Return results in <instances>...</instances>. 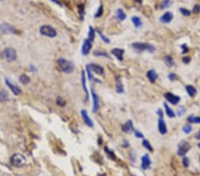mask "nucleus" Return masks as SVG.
I'll list each match as a JSON object with an SVG mask.
<instances>
[{
  "label": "nucleus",
  "instance_id": "nucleus-1",
  "mask_svg": "<svg viewBox=\"0 0 200 176\" xmlns=\"http://www.w3.org/2000/svg\"><path fill=\"white\" fill-rule=\"evenodd\" d=\"M57 64L58 66H59V68H60V69L62 72L66 73V74H69V73H71V72L74 70V69H75V65H74V63H73L72 61L67 60V59L64 58L58 59Z\"/></svg>",
  "mask_w": 200,
  "mask_h": 176
},
{
  "label": "nucleus",
  "instance_id": "nucleus-2",
  "mask_svg": "<svg viewBox=\"0 0 200 176\" xmlns=\"http://www.w3.org/2000/svg\"><path fill=\"white\" fill-rule=\"evenodd\" d=\"M132 47L138 53H143L147 51L150 54H153L156 51V47L153 45L148 43H142V42H135L132 44Z\"/></svg>",
  "mask_w": 200,
  "mask_h": 176
},
{
  "label": "nucleus",
  "instance_id": "nucleus-3",
  "mask_svg": "<svg viewBox=\"0 0 200 176\" xmlns=\"http://www.w3.org/2000/svg\"><path fill=\"white\" fill-rule=\"evenodd\" d=\"M10 162H11V165L13 166L20 168V167L24 166L27 164V158H26V157L23 154L15 153V154H13L12 156Z\"/></svg>",
  "mask_w": 200,
  "mask_h": 176
},
{
  "label": "nucleus",
  "instance_id": "nucleus-4",
  "mask_svg": "<svg viewBox=\"0 0 200 176\" xmlns=\"http://www.w3.org/2000/svg\"><path fill=\"white\" fill-rule=\"evenodd\" d=\"M40 34L42 36L47 37H51L54 38L57 36V32L54 28H53L52 26L49 25H43L40 27Z\"/></svg>",
  "mask_w": 200,
  "mask_h": 176
},
{
  "label": "nucleus",
  "instance_id": "nucleus-5",
  "mask_svg": "<svg viewBox=\"0 0 200 176\" xmlns=\"http://www.w3.org/2000/svg\"><path fill=\"white\" fill-rule=\"evenodd\" d=\"M2 55L4 58V60H6L9 62H12V61H13L17 59L16 51L12 47H7V48L4 49V51L2 53Z\"/></svg>",
  "mask_w": 200,
  "mask_h": 176
},
{
  "label": "nucleus",
  "instance_id": "nucleus-6",
  "mask_svg": "<svg viewBox=\"0 0 200 176\" xmlns=\"http://www.w3.org/2000/svg\"><path fill=\"white\" fill-rule=\"evenodd\" d=\"M191 148V146L190 144V142H188L185 140H182L180 142V143L178 144V149H177V154L181 157H184L189 150Z\"/></svg>",
  "mask_w": 200,
  "mask_h": 176
},
{
  "label": "nucleus",
  "instance_id": "nucleus-7",
  "mask_svg": "<svg viewBox=\"0 0 200 176\" xmlns=\"http://www.w3.org/2000/svg\"><path fill=\"white\" fill-rule=\"evenodd\" d=\"M164 97L166 98V100L170 102L172 105H176L180 101H181V97L178 95H175L172 92H166L164 94Z\"/></svg>",
  "mask_w": 200,
  "mask_h": 176
},
{
  "label": "nucleus",
  "instance_id": "nucleus-8",
  "mask_svg": "<svg viewBox=\"0 0 200 176\" xmlns=\"http://www.w3.org/2000/svg\"><path fill=\"white\" fill-rule=\"evenodd\" d=\"M91 92H92V97H93V112L96 113L99 109V97L93 88L91 89Z\"/></svg>",
  "mask_w": 200,
  "mask_h": 176
},
{
  "label": "nucleus",
  "instance_id": "nucleus-9",
  "mask_svg": "<svg viewBox=\"0 0 200 176\" xmlns=\"http://www.w3.org/2000/svg\"><path fill=\"white\" fill-rule=\"evenodd\" d=\"M121 128H122L123 132L125 133H134V131L135 130L134 127V124H133V121H132V120H127L124 125H122Z\"/></svg>",
  "mask_w": 200,
  "mask_h": 176
},
{
  "label": "nucleus",
  "instance_id": "nucleus-10",
  "mask_svg": "<svg viewBox=\"0 0 200 176\" xmlns=\"http://www.w3.org/2000/svg\"><path fill=\"white\" fill-rule=\"evenodd\" d=\"M0 30L4 34H14L16 32L14 27H13L8 23H2L0 25Z\"/></svg>",
  "mask_w": 200,
  "mask_h": 176
},
{
  "label": "nucleus",
  "instance_id": "nucleus-11",
  "mask_svg": "<svg viewBox=\"0 0 200 176\" xmlns=\"http://www.w3.org/2000/svg\"><path fill=\"white\" fill-rule=\"evenodd\" d=\"M89 66H90L91 71H93L96 75H101V76L104 75V69L101 65L96 64V63H92V64H89Z\"/></svg>",
  "mask_w": 200,
  "mask_h": 176
},
{
  "label": "nucleus",
  "instance_id": "nucleus-12",
  "mask_svg": "<svg viewBox=\"0 0 200 176\" xmlns=\"http://www.w3.org/2000/svg\"><path fill=\"white\" fill-rule=\"evenodd\" d=\"M91 49H92V42L88 38H86L84 40L83 45H82V54L83 55H88Z\"/></svg>",
  "mask_w": 200,
  "mask_h": 176
},
{
  "label": "nucleus",
  "instance_id": "nucleus-13",
  "mask_svg": "<svg viewBox=\"0 0 200 176\" xmlns=\"http://www.w3.org/2000/svg\"><path fill=\"white\" fill-rule=\"evenodd\" d=\"M4 81H5L6 86L8 87V88H10V90L13 92V93L14 95H20V94H21L22 90H21V88L19 87H17V86H15V85H13L7 78H5Z\"/></svg>",
  "mask_w": 200,
  "mask_h": 176
},
{
  "label": "nucleus",
  "instance_id": "nucleus-14",
  "mask_svg": "<svg viewBox=\"0 0 200 176\" xmlns=\"http://www.w3.org/2000/svg\"><path fill=\"white\" fill-rule=\"evenodd\" d=\"M158 131L162 135L167 133V126L163 117H158Z\"/></svg>",
  "mask_w": 200,
  "mask_h": 176
},
{
  "label": "nucleus",
  "instance_id": "nucleus-15",
  "mask_svg": "<svg viewBox=\"0 0 200 176\" xmlns=\"http://www.w3.org/2000/svg\"><path fill=\"white\" fill-rule=\"evenodd\" d=\"M81 116L83 117V120H84V122L86 123V125L87 126H89V127H93V120L91 119V117H89L87 110H81Z\"/></svg>",
  "mask_w": 200,
  "mask_h": 176
},
{
  "label": "nucleus",
  "instance_id": "nucleus-16",
  "mask_svg": "<svg viewBox=\"0 0 200 176\" xmlns=\"http://www.w3.org/2000/svg\"><path fill=\"white\" fill-rule=\"evenodd\" d=\"M172 19H173V13L171 12H166L160 17L159 21L162 23H170Z\"/></svg>",
  "mask_w": 200,
  "mask_h": 176
},
{
  "label": "nucleus",
  "instance_id": "nucleus-17",
  "mask_svg": "<svg viewBox=\"0 0 200 176\" xmlns=\"http://www.w3.org/2000/svg\"><path fill=\"white\" fill-rule=\"evenodd\" d=\"M151 165V160L149 157L148 154H145L142 157V169L143 170H147L150 167Z\"/></svg>",
  "mask_w": 200,
  "mask_h": 176
},
{
  "label": "nucleus",
  "instance_id": "nucleus-18",
  "mask_svg": "<svg viewBox=\"0 0 200 176\" xmlns=\"http://www.w3.org/2000/svg\"><path fill=\"white\" fill-rule=\"evenodd\" d=\"M111 54L114 55L116 58L118 60H124V54H125V50L121 49V48H114L111 50Z\"/></svg>",
  "mask_w": 200,
  "mask_h": 176
},
{
  "label": "nucleus",
  "instance_id": "nucleus-19",
  "mask_svg": "<svg viewBox=\"0 0 200 176\" xmlns=\"http://www.w3.org/2000/svg\"><path fill=\"white\" fill-rule=\"evenodd\" d=\"M81 82H82V86H83V89L86 92V99L85 101H89V92L87 90V87H86V73L84 70H82L81 72Z\"/></svg>",
  "mask_w": 200,
  "mask_h": 176
},
{
  "label": "nucleus",
  "instance_id": "nucleus-20",
  "mask_svg": "<svg viewBox=\"0 0 200 176\" xmlns=\"http://www.w3.org/2000/svg\"><path fill=\"white\" fill-rule=\"evenodd\" d=\"M116 91L117 93H123L125 92L124 85L122 83V80H121L120 77L116 78Z\"/></svg>",
  "mask_w": 200,
  "mask_h": 176
},
{
  "label": "nucleus",
  "instance_id": "nucleus-21",
  "mask_svg": "<svg viewBox=\"0 0 200 176\" xmlns=\"http://www.w3.org/2000/svg\"><path fill=\"white\" fill-rule=\"evenodd\" d=\"M157 73L154 69H150L147 72V78L151 83H155L157 78Z\"/></svg>",
  "mask_w": 200,
  "mask_h": 176
},
{
  "label": "nucleus",
  "instance_id": "nucleus-22",
  "mask_svg": "<svg viewBox=\"0 0 200 176\" xmlns=\"http://www.w3.org/2000/svg\"><path fill=\"white\" fill-rule=\"evenodd\" d=\"M9 100V94L6 90L1 89L0 90V101L1 102H5Z\"/></svg>",
  "mask_w": 200,
  "mask_h": 176
},
{
  "label": "nucleus",
  "instance_id": "nucleus-23",
  "mask_svg": "<svg viewBox=\"0 0 200 176\" xmlns=\"http://www.w3.org/2000/svg\"><path fill=\"white\" fill-rule=\"evenodd\" d=\"M164 108H165V110H166V115H167V117H171V118H174L175 117V113H174V111L172 110L171 108L167 105V103L166 102H165L164 103Z\"/></svg>",
  "mask_w": 200,
  "mask_h": 176
},
{
  "label": "nucleus",
  "instance_id": "nucleus-24",
  "mask_svg": "<svg viewBox=\"0 0 200 176\" xmlns=\"http://www.w3.org/2000/svg\"><path fill=\"white\" fill-rule=\"evenodd\" d=\"M116 17L117 20L122 22V21H125L126 19V14L122 9H117L116 13Z\"/></svg>",
  "mask_w": 200,
  "mask_h": 176
},
{
  "label": "nucleus",
  "instance_id": "nucleus-25",
  "mask_svg": "<svg viewBox=\"0 0 200 176\" xmlns=\"http://www.w3.org/2000/svg\"><path fill=\"white\" fill-rule=\"evenodd\" d=\"M185 88H186V91H187L188 94H189L190 97H194V96L197 94V92H198L197 89L194 87L193 86L188 85V86H186V87Z\"/></svg>",
  "mask_w": 200,
  "mask_h": 176
},
{
  "label": "nucleus",
  "instance_id": "nucleus-26",
  "mask_svg": "<svg viewBox=\"0 0 200 176\" xmlns=\"http://www.w3.org/2000/svg\"><path fill=\"white\" fill-rule=\"evenodd\" d=\"M132 22L134 23L135 28H141L142 25H143V22H142L141 18L138 17V16H133L132 17Z\"/></svg>",
  "mask_w": 200,
  "mask_h": 176
},
{
  "label": "nucleus",
  "instance_id": "nucleus-27",
  "mask_svg": "<svg viewBox=\"0 0 200 176\" xmlns=\"http://www.w3.org/2000/svg\"><path fill=\"white\" fill-rule=\"evenodd\" d=\"M91 42H93L95 38V29H93L92 26L89 27V32H88V37H87Z\"/></svg>",
  "mask_w": 200,
  "mask_h": 176
},
{
  "label": "nucleus",
  "instance_id": "nucleus-28",
  "mask_svg": "<svg viewBox=\"0 0 200 176\" xmlns=\"http://www.w3.org/2000/svg\"><path fill=\"white\" fill-rule=\"evenodd\" d=\"M104 150H105L106 154H107L108 157H109L110 160H116V156H115L114 152H113L112 150H110L107 146L104 147Z\"/></svg>",
  "mask_w": 200,
  "mask_h": 176
},
{
  "label": "nucleus",
  "instance_id": "nucleus-29",
  "mask_svg": "<svg viewBox=\"0 0 200 176\" xmlns=\"http://www.w3.org/2000/svg\"><path fill=\"white\" fill-rule=\"evenodd\" d=\"M190 124H200V117L197 116H189L187 118Z\"/></svg>",
  "mask_w": 200,
  "mask_h": 176
},
{
  "label": "nucleus",
  "instance_id": "nucleus-30",
  "mask_svg": "<svg viewBox=\"0 0 200 176\" xmlns=\"http://www.w3.org/2000/svg\"><path fill=\"white\" fill-rule=\"evenodd\" d=\"M78 13H79V15H80V19L83 21V20H84L85 13H86V12H85V5H84V4H78Z\"/></svg>",
  "mask_w": 200,
  "mask_h": 176
},
{
  "label": "nucleus",
  "instance_id": "nucleus-31",
  "mask_svg": "<svg viewBox=\"0 0 200 176\" xmlns=\"http://www.w3.org/2000/svg\"><path fill=\"white\" fill-rule=\"evenodd\" d=\"M29 80H30V78H29L26 74H22V75H21L20 78H19V81H20L22 85H27V84H29Z\"/></svg>",
  "mask_w": 200,
  "mask_h": 176
},
{
  "label": "nucleus",
  "instance_id": "nucleus-32",
  "mask_svg": "<svg viewBox=\"0 0 200 176\" xmlns=\"http://www.w3.org/2000/svg\"><path fill=\"white\" fill-rule=\"evenodd\" d=\"M164 60H165L166 64L168 67H172V66L174 65V61H173L172 57L171 55H166V56L165 57Z\"/></svg>",
  "mask_w": 200,
  "mask_h": 176
},
{
  "label": "nucleus",
  "instance_id": "nucleus-33",
  "mask_svg": "<svg viewBox=\"0 0 200 176\" xmlns=\"http://www.w3.org/2000/svg\"><path fill=\"white\" fill-rule=\"evenodd\" d=\"M143 147L145 148H147L149 151H150V152H153V148L151 146V144H150V142L148 141V140H145V139H143Z\"/></svg>",
  "mask_w": 200,
  "mask_h": 176
},
{
  "label": "nucleus",
  "instance_id": "nucleus-34",
  "mask_svg": "<svg viewBox=\"0 0 200 176\" xmlns=\"http://www.w3.org/2000/svg\"><path fill=\"white\" fill-rule=\"evenodd\" d=\"M93 55L94 56H102V57H106V58L110 59V56L109 55V54H107L106 52H102V51H95L93 52Z\"/></svg>",
  "mask_w": 200,
  "mask_h": 176
},
{
  "label": "nucleus",
  "instance_id": "nucleus-35",
  "mask_svg": "<svg viewBox=\"0 0 200 176\" xmlns=\"http://www.w3.org/2000/svg\"><path fill=\"white\" fill-rule=\"evenodd\" d=\"M182 131H183L185 133H187V134H188V133H190L191 131H192V126H191V125L189 123V124L183 125V127H182Z\"/></svg>",
  "mask_w": 200,
  "mask_h": 176
},
{
  "label": "nucleus",
  "instance_id": "nucleus-36",
  "mask_svg": "<svg viewBox=\"0 0 200 176\" xmlns=\"http://www.w3.org/2000/svg\"><path fill=\"white\" fill-rule=\"evenodd\" d=\"M102 13H103V5L101 4L100 6H99V8H98L97 13H95V18H100V17L102 15Z\"/></svg>",
  "mask_w": 200,
  "mask_h": 176
},
{
  "label": "nucleus",
  "instance_id": "nucleus-37",
  "mask_svg": "<svg viewBox=\"0 0 200 176\" xmlns=\"http://www.w3.org/2000/svg\"><path fill=\"white\" fill-rule=\"evenodd\" d=\"M98 34L100 35V37H101V38L102 39V41L104 42V43H107V44H110V38H108L106 36H104L100 30H98Z\"/></svg>",
  "mask_w": 200,
  "mask_h": 176
},
{
  "label": "nucleus",
  "instance_id": "nucleus-38",
  "mask_svg": "<svg viewBox=\"0 0 200 176\" xmlns=\"http://www.w3.org/2000/svg\"><path fill=\"white\" fill-rule=\"evenodd\" d=\"M185 112H186V109H185V107H183V106H180V107L178 108V110H177L178 117H181Z\"/></svg>",
  "mask_w": 200,
  "mask_h": 176
},
{
  "label": "nucleus",
  "instance_id": "nucleus-39",
  "mask_svg": "<svg viewBox=\"0 0 200 176\" xmlns=\"http://www.w3.org/2000/svg\"><path fill=\"white\" fill-rule=\"evenodd\" d=\"M180 12H181V14L184 15V16H190V13H191L190 10H188V9H186V8H183V7L180 8Z\"/></svg>",
  "mask_w": 200,
  "mask_h": 176
},
{
  "label": "nucleus",
  "instance_id": "nucleus-40",
  "mask_svg": "<svg viewBox=\"0 0 200 176\" xmlns=\"http://www.w3.org/2000/svg\"><path fill=\"white\" fill-rule=\"evenodd\" d=\"M86 72H87L88 79H89V80H93L94 78H93V75H92V71H91V69H90V66H89V64L86 66Z\"/></svg>",
  "mask_w": 200,
  "mask_h": 176
},
{
  "label": "nucleus",
  "instance_id": "nucleus-41",
  "mask_svg": "<svg viewBox=\"0 0 200 176\" xmlns=\"http://www.w3.org/2000/svg\"><path fill=\"white\" fill-rule=\"evenodd\" d=\"M56 102H57L58 105L60 106V107H63V106L66 105V101H65V100H63L61 97H58L57 100H56Z\"/></svg>",
  "mask_w": 200,
  "mask_h": 176
},
{
  "label": "nucleus",
  "instance_id": "nucleus-42",
  "mask_svg": "<svg viewBox=\"0 0 200 176\" xmlns=\"http://www.w3.org/2000/svg\"><path fill=\"white\" fill-rule=\"evenodd\" d=\"M182 165H183V166L184 167H189V166H190V159L187 157H184L183 158H182Z\"/></svg>",
  "mask_w": 200,
  "mask_h": 176
},
{
  "label": "nucleus",
  "instance_id": "nucleus-43",
  "mask_svg": "<svg viewBox=\"0 0 200 176\" xmlns=\"http://www.w3.org/2000/svg\"><path fill=\"white\" fill-rule=\"evenodd\" d=\"M134 135H135L136 138H138V139H144V135H143L140 131L134 130Z\"/></svg>",
  "mask_w": 200,
  "mask_h": 176
},
{
  "label": "nucleus",
  "instance_id": "nucleus-44",
  "mask_svg": "<svg viewBox=\"0 0 200 176\" xmlns=\"http://www.w3.org/2000/svg\"><path fill=\"white\" fill-rule=\"evenodd\" d=\"M170 4H171V0H165V1H163V3L161 4V8L162 9L163 8H167V7H169Z\"/></svg>",
  "mask_w": 200,
  "mask_h": 176
},
{
  "label": "nucleus",
  "instance_id": "nucleus-45",
  "mask_svg": "<svg viewBox=\"0 0 200 176\" xmlns=\"http://www.w3.org/2000/svg\"><path fill=\"white\" fill-rule=\"evenodd\" d=\"M181 49H182V51H181V54H187V53L189 52V47L187 46L186 44H182V45H181Z\"/></svg>",
  "mask_w": 200,
  "mask_h": 176
},
{
  "label": "nucleus",
  "instance_id": "nucleus-46",
  "mask_svg": "<svg viewBox=\"0 0 200 176\" xmlns=\"http://www.w3.org/2000/svg\"><path fill=\"white\" fill-rule=\"evenodd\" d=\"M167 78H168V79H169L170 81H175L176 78H177V76H176L175 73H169L168 76H167Z\"/></svg>",
  "mask_w": 200,
  "mask_h": 176
},
{
  "label": "nucleus",
  "instance_id": "nucleus-47",
  "mask_svg": "<svg viewBox=\"0 0 200 176\" xmlns=\"http://www.w3.org/2000/svg\"><path fill=\"white\" fill-rule=\"evenodd\" d=\"M192 12L194 13H199L200 12V5L199 4H195L194 5V7H193V10H192Z\"/></svg>",
  "mask_w": 200,
  "mask_h": 176
},
{
  "label": "nucleus",
  "instance_id": "nucleus-48",
  "mask_svg": "<svg viewBox=\"0 0 200 176\" xmlns=\"http://www.w3.org/2000/svg\"><path fill=\"white\" fill-rule=\"evenodd\" d=\"M182 62H183L184 64H189V63L190 62V57H189V56L183 57V58H182Z\"/></svg>",
  "mask_w": 200,
  "mask_h": 176
},
{
  "label": "nucleus",
  "instance_id": "nucleus-49",
  "mask_svg": "<svg viewBox=\"0 0 200 176\" xmlns=\"http://www.w3.org/2000/svg\"><path fill=\"white\" fill-rule=\"evenodd\" d=\"M157 114L158 115V117H164V112H163V110H160V109H158V110H157Z\"/></svg>",
  "mask_w": 200,
  "mask_h": 176
},
{
  "label": "nucleus",
  "instance_id": "nucleus-50",
  "mask_svg": "<svg viewBox=\"0 0 200 176\" xmlns=\"http://www.w3.org/2000/svg\"><path fill=\"white\" fill-rule=\"evenodd\" d=\"M123 147L124 148H127V147H129V142H127V141H124V144H123Z\"/></svg>",
  "mask_w": 200,
  "mask_h": 176
},
{
  "label": "nucleus",
  "instance_id": "nucleus-51",
  "mask_svg": "<svg viewBox=\"0 0 200 176\" xmlns=\"http://www.w3.org/2000/svg\"><path fill=\"white\" fill-rule=\"evenodd\" d=\"M50 1H52L53 3H54V4H59L60 6H61L62 4H61V3L59 1V0H50Z\"/></svg>",
  "mask_w": 200,
  "mask_h": 176
},
{
  "label": "nucleus",
  "instance_id": "nucleus-52",
  "mask_svg": "<svg viewBox=\"0 0 200 176\" xmlns=\"http://www.w3.org/2000/svg\"><path fill=\"white\" fill-rule=\"evenodd\" d=\"M195 137H196V139H198V140H200V131H199V132H198V133H196Z\"/></svg>",
  "mask_w": 200,
  "mask_h": 176
},
{
  "label": "nucleus",
  "instance_id": "nucleus-53",
  "mask_svg": "<svg viewBox=\"0 0 200 176\" xmlns=\"http://www.w3.org/2000/svg\"><path fill=\"white\" fill-rule=\"evenodd\" d=\"M30 69H31L32 71H36V70H37V69L34 68V66H33V65H31V66H30Z\"/></svg>",
  "mask_w": 200,
  "mask_h": 176
},
{
  "label": "nucleus",
  "instance_id": "nucleus-54",
  "mask_svg": "<svg viewBox=\"0 0 200 176\" xmlns=\"http://www.w3.org/2000/svg\"><path fill=\"white\" fill-rule=\"evenodd\" d=\"M135 1H137V2H138V3H139V4H141V3H142V1H143V0H135Z\"/></svg>",
  "mask_w": 200,
  "mask_h": 176
},
{
  "label": "nucleus",
  "instance_id": "nucleus-55",
  "mask_svg": "<svg viewBox=\"0 0 200 176\" xmlns=\"http://www.w3.org/2000/svg\"><path fill=\"white\" fill-rule=\"evenodd\" d=\"M199 148H200V143H199Z\"/></svg>",
  "mask_w": 200,
  "mask_h": 176
},
{
  "label": "nucleus",
  "instance_id": "nucleus-56",
  "mask_svg": "<svg viewBox=\"0 0 200 176\" xmlns=\"http://www.w3.org/2000/svg\"><path fill=\"white\" fill-rule=\"evenodd\" d=\"M0 1H3V0H0Z\"/></svg>",
  "mask_w": 200,
  "mask_h": 176
},
{
  "label": "nucleus",
  "instance_id": "nucleus-57",
  "mask_svg": "<svg viewBox=\"0 0 200 176\" xmlns=\"http://www.w3.org/2000/svg\"><path fill=\"white\" fill-rule=\"evenodd\" d=\"M199 159H200V157H199Z\"/></svg>",
  "mask_w": 200,
  "mask_h": 176
}]
</instances>
